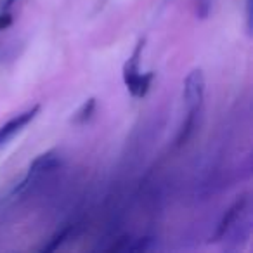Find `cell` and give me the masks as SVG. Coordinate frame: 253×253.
Here are the masks:
<instances>
[{"mask_svg":"<svg viewBox=\"0 0 253 253\" xmlns=\"http://www.w3.org/2000/svg\"><path fill=\"white\" fill-rule=\"evenodd\" d=\"M211 12V0H196V14L200 19H207Z\"/></svg>","mask_w":253,"mask_h":253,"instance_id":"9c48e42d","label":"cell"},{"mask_svg":"<svg viewBox=\"0 0 253 253\" xmlns=\"http://www.w3.org/2000/svg\"><path fill=\"white\" fill-rule=\"evenodd\" d=\"M95 111V97H90L78 108V111L71 116V123L73 125H85L87 122H90L92 115Z\"/></svg>","mask_w":253,"mask_h":253,"instance_id":"52a82bcc","label":"cell"},{"mask_svg":"<svg viewBox=\"0 0 253 253\" xmlns=\"http://www.w3.org/2000/svg\"><path fill=\"white\" fill-rule=\"evenodd\" d=\"M246 203H248V198L241 196V198H238V200H236L234 203L231 205V208H229V210L224 213V217H222V220H220V224H218L217 231H215L213 241H220L222 238H225V234L231 231L232 224H234V222L238 220L239 215L245 211Z\"/></svg>","mask_w":253,"mask_h":253,"instance_id":"5b68a950","label":"cell"},{"mask_svg":"<svg viewBox=\"0 0 253 253\" xmlns=\"http://www.w3.org/2000/svg\"><path fill=\"white\" fill-rule=\"evenodd\" d=\"M70 232H71V225L61 229L59 232H56V234L50 238L49 245H45V246H42V248H40V252H56V250L59 248V246L63 245L68 238H70Z\"/></svg>","mask_w":253,"mask_h":253,"instance_id":"ba28073f","label":"cell"},{"mask_svg":"<svg viewBox=\"0 0 253 253\" xmlns=\"http://www.w3.org/2000/svg\"><path fill=\"white\" fill-rule=\"evenodd\" d=\"M144 45L146 39H139L135 49L132 50V56L123 64V82H125L128 92L137 99H142L148 95L153 80H155V71L141 73V57Z\"/></svg>","mask_w":253,"mask_h":253,"instance_id":"6da1fadb","label":"cell"},{"mask_svg":"<svg viewBox=\"0 0 253 253\" xmlns=\"http://www.w3.org/2000/svg\"><path fill=\"white\" fill-rule=\"evenodd\" d=\"M59 167H61V155L57 151H47V153L39 155L32 162V165H30V169H28V175H26V179L21 182V186H19L18 191H21L23 187L28 186L30 180L39 179V177H42V175H45V173L52 172V170L59 169Z\"/></svg>","mask_w":253,"mask_h":253,"instance_id":"3957f363","label":"cell"},{"mask_svg":"<svg viewBox=\"0 0 253 253\" xmlns=\"http://www.w3.org/2000/svg\"><path fill=\"white\" fill-rule=\"evenodd\" d=\"M12 25V16L9 11H2L0 12V32L5 28H9V26Z\"/></svg>","mask_w":253,"mask_h":253,"instance_id":"30bf717a","label":"cell"},{"mask_svg":"<svg viewBox=\"0 0 253 253\" xmlns=\"http://www.w3.org/2000/svg\"><path fill=\"white\" fill-rule=\"evenodd\" d=\"M39 113H40V106L35 104L33 108H30V109H26V111L19 113V115L12 116L7 123H4V125L0 126V146L7 144L18 132H21L30 122L35 120V116L39 115Z\"/></svg>","mask_w":253,"mask_h":253,"instance_id":"277c9868","label":"cell"},{"mask_svg":"<svg viewBox=\"0 0 253 253\" xmlns=\"http://www.w3.org/2000/svg\"><path fill=\"white\" fill-rule=\"evenodd\" d=\"M198 115H200V109H189L187 111L186 120H184L179 134H177V146H184L191 139V135L194 134V128L198 126Z\"/></svg>","mask_w":253,"mask_h":253,"instance_id":"8992f818","label":"cell"},{"mask_svg":"<svg viewBox=\"0 0 253 253\" xmlns=\"http://www.w3.org/2000/svg\"><path fill=\"white\" fill-rule=\"evenodd\" d=\"M205 95V75L201 68L193 70L184 80V102L186 109H200Z\"/></svg>","mask_w":253,"mask_h":253,"instance_id":"7a4b0ae2","label":"cell"},{"mask_svg":"<svg viewBox=\"0 0 253 253\" xmlns=\"http://www.w3.org/2000/svg\"><path fill=\"white\" fill-rule=\"evenodd\" d=\"M16 0H5V4L2 5V11H9V9L12 7V4H14Z\"/></svg>","mask_w":253,"mask_h":253,"instance_id":"8fae6325","label":"cell"}]
</instances>
